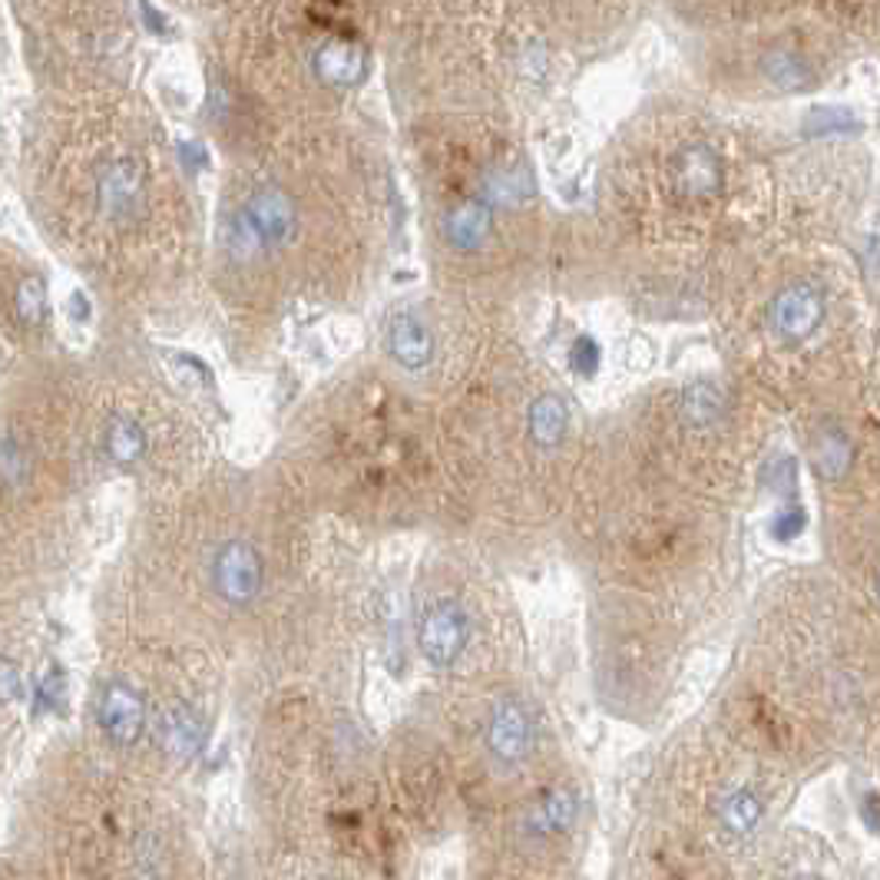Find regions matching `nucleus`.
I'll return each instance as SVG.
<instances>
[{"mask_svg": "<svg viewBox=\"0 0 880 880\" xmlns=\"http://www.w3.org/2000/svg\"><path fill=\"white\" fill-rule=\"evenodd\" d=\"M83 199L106 232H136L152 213V165L139 146H110L87 162Z\"/></svg>", "mask_w": 880, "mask_h": 880, "instance_id": "nucleus-1", "label": "nucleus"}, {"mask_svg": "<svg viewBox=\"0 0 880 880\" xmlns=\"http://www.w3.org/2000/svg\"><path fill=\"white\" fill-rule=\"evenodd\" d=\"M827 318L831 295L821 275H795L768 292L758 324L775 351H798L821 338Z\"/></svg>", "mask_w": 880, "mask_h": 880, "instance_id": "nucleus-2", "label": "nucleus"}, {"mask_svg": "<svg viewBox=\"0 0 880 880\" xmlns=\"http://www.w3.org/2000/svg\"><path fill=\"white\" fill-rule=\"evenodd\" d=\"M725 156L701 136L678 139L662 159V196L672 209L709 213L725 193Z\"/></svg>", "mask_w": 880, "mask_h": 880, "instance_id": "nucleus-3", "label": "nucleus"}, {"mask_svg": "<svg viewBox=\"0 0 880 880\" xmlns=\"http://www.w3.org/2000/svg\"><path fill=\"white\" fill-rule=\"evenodd\" d=\"M262 557L249 540H229L213 560V586L232 606L252 603L262 590Z\"/></svg>", "mask_w": 880, "mask_h": 880, "instance_id": "nucleus-4", "label": "nucleus"}, {"mask_svg": "<svg viewBox=\"0 0 880 880\" xmlns=\"http://www.w3.org/2000/svg\"><path fill=\"white\" fill-rule=\"evenodd\" d=\"M467 645V613L457 603H437L421 622V649L431 665L447 668Z\"/></svg>", "mask_w": 880, "mask_h": 880, "instance_id": "nucleus-5", "label": "nucleus"}, {"mask_svg": "<svg viewBox=\"0 0 880 880\" xmlns=\"http://www.w3.org/2000/svg\"><path fill=\"white\" fill-rule=\"evenodd\" d=\"M142 725H146L142 698L129 685H123V682L106 685V692L100 698V729L106 732V739L113 745L126 748V745H133L142 735Z\"/></svg>", "mask_w": 880, "mask_h": 880, "instance_id": "nucleus-6", "label": "nucleus"}, {"mask_svg": "<svg viewBox=\"0 0 880 880\" xmlns=\"http://www.w3.org/2000/svg\"><path fill=\"white\" fill-rule=\"evenodd\" d=\"M487 745L500 762H519L530 748V719H526L523 706L513 698L500 701L487 725Z\"/></svg>", "mask_w": 880, "mask_h": 880, "instance_id": "nucleus-7", "label": "nucleus"}, {"mask_svg": "<svg viewBox=\"0 0 880 880\" xmlns=\"http://www.w3.org/2000/svg\"><path fill=\"white\" fill-rule=\"evenodd\" d=\"M850 460H854L850 437H847L837 424L821 427V431H818V441H814V467H818V473H821L827 483H837V480L847 477Z\"/></svg>", "mask_w": 880, "mask_h": 880, "instance_id": "nucleus-8", "label": "nucleus"}, {"mask_svg": "<svg viewBox=\"0 0 880 880\" xmlns=\"http://www.w3.org/2000/svg\"><path fill=\"white\" fill-rule=\"evenodd\" d=\"M391 351L404 368H424L431 362L434 341L414 315H401L391 324Z\"/></svg>", "mask_w": 880, "mask_h": 880, "instance_id": "nucleus-9", "label": "nucleus"}, {"mask_svg": "<svg viewBox=\"0 0 880 880\" xmlns=\"http://www.w3.org/2000/svg\"><path fill=\"white\" fill-rule=\"evenodd\" d=\"M722 411H725V398H722V391L716 385L698 381V385L685 388V395H682V421L688 427L709 431V427L719 424Z\"/></svg>", "mask_w": 880, "mask_h": 880, "instance_id": "nucleus-10", "label": "nucleus"}, {"mask_svg": "<svg viewBox=\"0 0 880 880\" xmlns=\"http://www.w3.org/2000/svg\"><path fill=\"white\" fill-rule=\"evenodd\" d=\"M762 70H765V77H768L778 90H804V87H811V67H808L804 57L795 54V50L778 47V50L765 54Z\"/></svg>", "mask_w": 880, "mask_h": 880, "instance_id": "nucleus-11", "label": "nucleus"}, {"mask_svg": "<svg viewBox=\"0 0 880 880\" xmlns=\"http://www.w3.org/2000/svg\"><path fill=\"white\" fill-rule=\"evenodd\" d=\"M162 739H165V748L175 752V755H190L199 748V739H203V725L199 719L183 709V706H172L162 719Z\"/></svg>", "mask_w": 880, "mask_h": 880, "instance_id": "nucleus-12", "label": "nucleus"}, {"mask_svg": "<svg viewBox=\"0 0 880 880\" xmlns=\"http://www.w3.org/2000/svg\"><path fill=\"white\" fill-rule=\"evenodd\" d=\"M567 431V408L560 398H540L530 411V434L540 447H553Z\"/></svg>", "mask_w": 880, "mask_h": 880, "instance_id": "nucleus-13", "label": "nucleus"}, {"mask_svg": "<svg viewBox=\"0 0 880 880\" xmlns=\"http://www.w3.org/2000/svg\"><path fill=\"white\" fill-rule=\"evenodd\" d=\"M106 450L119 464H133L146 454V434L136 421L129 418H113L106 427Z\"/></svg>", "mask_w": 880, "mask_h": 880, "instance_id": "nucleus-14", "label": "nucleus"}, {"mask_svg": "<svg viewBox=\"0 0 880 880\" xmlns=\"http://www.w3.org/2000/svg\"><path fill=\"white\" fill-rule=\"evenodd\" d=\"M722 821L732 834H748L762 821V801L752 788H739L722 804Z\"/></svg>", "mask_w": 880, "mask_h": 880, "instance_id": "nucleus-15", "label": "nucleus"}, {"mask_svg": "<svg viewBox=\"0 0 880 880\" xmlns=\"http://www.w3.org/2000/svg\"><path fill=\"white\" fill-rule=\"evenodd\" d=\"M576 818V801L570 791H553L550 798H544L537 804V811L530 814L534 831L540 834H553V831H567Z\"/></svg>", "mask_w": 880, "mask_h": 880, "instance_id": "nucleus-16", "label": "nucleus"}, {"mask_svg": "<svg viewBox=\"0 0 880 880\" xmlns=\"http://www.w3.org/2000/svg\"><path fill=\"white\" fill-rule=\"evenodd\" d=\"M14 311L24 324H41L47 315L44 301V282L37 275H24V282L14 288Z\"/></svg>", "mask_w": 880, "mask_h": 880, "instance_id": "nucleus-17", "label": "nucleus"}, {"mask_svg": "<svg viewBox=\"0 0 880 880\" xmlns=\"http://www.w3.org/2000/svg\"><path fill=\"white\" fill-rule=\"evenodd\" d=\"M808 523V513L801 506H785L775 519H772V537L778 540H795Z\"/></svg>", "mask_w": 880, "mask_h": 880, "instance_id": "nucleus-18", "label": "nucleus"}, {"mask_svg": "<svg viewBox=\"0 0 880 880\" xmlns=\"http://www.w3.org/2000/svg\"><path fill=\"white\" fill-rule=\"evenodd\" d=\"M795 480H798V467H795V460H791V457H781V460L772 467V487H775L778 493H791V490H795Z\"/></svg>", "mask_w": 880, "mask_h": 880, "instance_id": "nucleus-19", "label": "nucleus"}, {"mask_svg": "<svg viewBox=\"0 0 880 880\" xmlns=\"http://www.w3.org/2000/svg\"><path fill=\"white\" fill-rule=\"evenodd\" d=\"M573 365L583 368V372H593L599 365V351H596V344L590 338L576 341V347H573Z\"/></svg>", "mask_w": 880, "mask_h": 880, "instance_id": "nucleus-20", "label": "nucleus"}, {"mask_svg": "<svg viewBox=\"0 0 880 880\" xmlns=\"http://www.w3.org/2000/svg\"><path fill=\"white\" fill-rule=\"evenodd\" d=\"M791 880H824V877H814V873H801V877H791Z\"/></svg>", "mask_w": 880, "mask_h": 880, "instance_id": "nucleus-21", "label": "nucleus"}]
</instances>
